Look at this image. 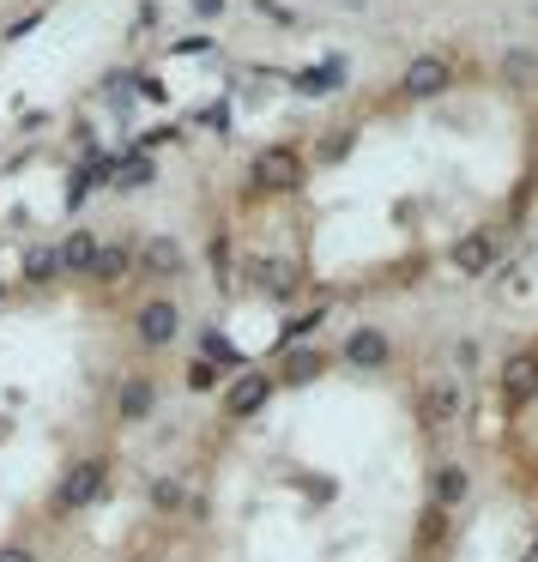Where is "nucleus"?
I'll return each mask as SVG.
<instances>
[]
</instances>
